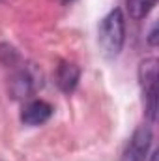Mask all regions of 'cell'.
<instances>
[{"label":"cell","mask_w":159,"mask_h":161,"mask_svg":"<svg viewBox=\"0 0 159 161\" xmlns=\"http://www.w3.org/2000/svg\"><path fill=\"white\" fill-rule=\"evenodd\" d=\"M79 77H80V71L75 64H69V62H64L58 66V71H56V82L60 86L62 92L69 94L75 90L77 82H79Z\"/></svg>","instance_id":"obj_5"},{"label":"cell","mask_w":159,"mask_h":161,"mask_svg":"<svg viewBox=\"0 0 159 161\" xmlns=\"http://www.w3.org/2000/svg\"><path fill=\"white\" fill-rule=\"evenodd\" d=\"M139 79L146 99V113L150 120L154 122L157 111V60L156 58H148L139 66Z\"/></svg>","instance_id":"obj_2"},{"label":"cell","mask_w":159,"mask_h":161,"mask_svg":"<svg viewBox=\"0 0 159 161\" xmlns=\"http://www.w3.org/2000/svg\"><path fill=\"white\" fill-rule=\"evenodd\" d=\"M150 144H152V129L148 125H139L133 131L122 154V161H146Z\"/></svg>","instance_id":"obj_3"},{"label":"cell","mask_w":159,"mask_h":161,"mask_svg":"<svg viewBox=\"0 0 159 161\" xmlns=\"http://www.w3.org/2000/svg\"><path fill=\"white\" fill-rule=\"evenodd\" d=\"M152 161H157V152H156V154L152 156Z\"/></svg>","instance_id":"obj_7"},{"label":"cell","mask_w":159,"mask_h":161,"mask_svg":"<svg viewBox=\"0 0 159 161\" xmlns=\"http://www.w3.org/2000/svg\"><path fill=\"white\" fill-rule=\"evenodd\" d=\"M51 114H52V107L47 101L34 99L25 105V109L21 113V120L26 125H41L51 118Z\"/></svg>","instance_id":"obj_4"},{"label":"cell","mask_w":159,"mask_h":161,"mask_svg":"<svg viewBox=\"0 0 159 161\" xmlns=\"http://www.w3.org/2000/svg\"><path fill=\"white\" fill-rule=\"evenodd\" d=\"M123 38H125V19L122 9L116 8L111 13H107L99 25L97 41H99L101 53L107 58L118 56V53L123 47Z\"/></svg>","instance_id":"obj_1"},{"label":"cell","mask_w":159,"mask_h":161,"mask_svg":"<svg viewBox=\"0 0 159 161\" xmlns=\"http://www.w3.org/2000/svg\"><path fill=\"white\" fill-rule=\"evenodd\" d=\"M154 6L156 0H127V9L133 19H144Z\"/></svg>","instance_id":"obj_6"}]
</instances>
